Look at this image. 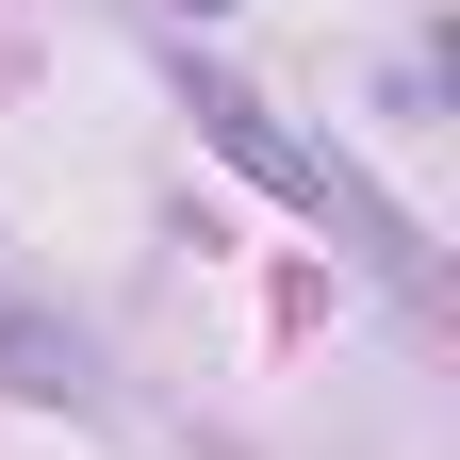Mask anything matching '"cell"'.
<instances>
[{
	"label": "cell",
	"mask_w": 460,
	"mask_h": 460,
	"mask_svg": "<svg viewBox=\"0 0 460 460\" xmlns=\"http://www.w3.org/2000/svg\"><path fill=\"white\" fill-rule=\"evenodd\" d=\"M198 115H214V148H230V164H263V181L296 198V214H345V230H362L378 263H411V214H394V198H362V181H345L329 148H296V132H263V99H230V83H214Z\"/></svg>",
	"instance_id": "cell-1"
},
{
	"label": "cell",
	"mask_w": 460,
	"mask_h": 460,
	"mask_svg": "<svg viewBox=\"0 0 460 460\" xmlns=\"http://www.w3.org/2000/svg\"><path fill=\"white\" fill-rule=\"evenodd\" d=\"M181 17H214V0H181Z\"/></svg>",
	"instance_id": "cell-3"
},
{
	"label": "cell",
	"mask_w": 460,
	"mask_h": 460,
	"mask_svg": "<svg viewBox=\"0 0 460 460\" xmlns=\"http://www.w3.org/2000/svg\"><path fill=\"white\" fill-rule=\"evenodd\" d=\"M0 378H17V394H66V411L99 394V362H83V329H49V313L17 296V279H0Z\"/></svg>",
	"instance_id": "cell-2"
}]
</instances>
